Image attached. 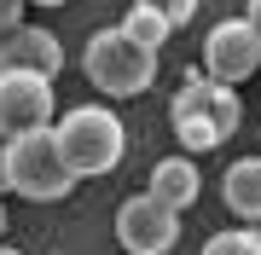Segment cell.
<instances>
[{"mask_svg":"<svg viewBox=\"0 0 261 255\" xmlns=\"http://www.w3.org/2000/svg\"><path fill=\"white\" fill-rule=\"evenodd\" d=\"M145 191L157 197L163 209H192L197 197H203V168H197L192 157H157L151 162V180H145Z\"/></svg>","mask_w":261,"mask_h":255,"instance_id":"cell-9","label":"cell"},{"mask_svg":"<svg viewBox=\"0 0 261 255\" xmlns=\"http://www.w3.org/2000/svg\"><path fill=\"white\" fill-rule=\"evenodd\" d=\"M0 255H18V249H6V244H0Z\"/></svg>","mask_w":261,"mask_h":255,"instance_id":"cell-19","label":"cell"},{"mask_svg":"<svg viewBox=\"0 0 261 255\" xmlns=\"http://www.w3.org/2000/svg\"><path fill=\"white\" fill-rule=\"evenodd\" d=\"M116 29H122V35H128V41H140V47H145V52H157V47H163V41H168V35H174V29H168V23L157 18V12H145V6H128V18H122Z\"/></svg>","mask_w":261,"mask_h":255,"instance_id":"cell-11","label":"cell"},{"mask_svg":"<svg viewBox=\"0 0 261 255\" xmlns=\"http://www.w3.org/2000/svg\"><path fill=\"white\" fill-rule=\"evenodd\" d=\"M244 18H250V23L261 29V0H250V12H244Z\"/></svg>","mask_w":261,"mask_h":255,"instance_id":"cell-16","label":"cell"},{"mask_svg":"<svg viewBox=\"0 0 261 255\" xmlns=\"http://www.w3.org/2000/svg\"><path fill=\"white\" fill-rule=\"evenodd\" d=\"M58 104H53V81L29 76V70H0V133L18 139V133L53 128Z\"/></svg>","mask_w":261,"mask_h":255,"instance_id":"cell-7","label":"cell"},{"mask_svg":"<svg viewBox=\"0 0 261 255\" xmlns=\"http://www.w3.org/2000/svg\"><path fill=\"white\" fill-rule=\"evenodd\" d=\"M255 70H261V29L250 18H221L203 35V76L226 81V87H244Z\"/></svg>","mask_w":261,"mask_h":255,"instance_id":"cell-5","label":"cell"},{"mask_svg":"<svg viewBox=\"0 0 261 255\" xmlns=\"http://www.w3.org/2000/svg\"><path fill=\"white\" fill-rule=\"evenodd\" d=\"M23 6H29V0H0V41H6L12 29L23 23Z\"/></svg>","mask_w":261,"mask_h":255,"instance_id":"cell-14","label":"cell"},{"mask_svg":"<svg viewBox=\"0 0 261 255\" xmlns=\"http://www.w3.org/2000/svg\"><path fill=\"white\" fill-rule=\"evenodd\" d=\"M168 122H174V133H180L186 151H215V145H226L238 133L244 99H238V87H226V81L192 76L174 99H168Z\"/></svg>","mask_w":261,"mask_h":255,"instance_id":"cell-2","label":"cell"},{"mask_svg":"<svg viewBox=\"0 0 261 255\" xmlns=\"http://www.w3.org/2000/svg\"><path fill=\"white\" fill-rule=\"evenodd\" d=\"M203 255H261V232L255 226H226L203 244Z\"/></svg>","mask_w":261,"mask_h":255,"instance_id":"cell-12","label":"cell"},{"mask_svg":"<svg viewBox=\"0 0 261 255\" xmlns=\"http://www.w3.org/2000/svg\"><path fill=\"white\" fill-rule=\"evenodd\" d=\"M53 139H58V151H64L75 180L111 174L122 162V151H128V128H122V116L111 104H70L53 122Z\"/></svg>","mask_w":261,"mask_h":255,"instance_id":"cell-1","label":"cell"},{"mask_svg":"<svg viewBox=\"0 0 261 255\" xmlns=\"http://www.w3.org/2000/svg\"><path fill=\"white\" fill-rule=\"evenodd\" d=\"M221 197H226V209H232L244 226H255L261 220V157H238L232 168H226Z\"/></svg>","mask_w":261,"mask_h":255,"instance_id":"cell-10","label":"cell"},{"mask_svg":"<svg viewBox=\"0 0 261 255\" xmlns=\"http://www.w3.org/2000/svg\"><path fill=\"white\" fill-rule=\"evenodd\" d=\"M35 6H53V12H58V6H70V0H35Z\"/></svg>","mask_w":261,"mask_h":255,"instance_id":"cell-17","label":"cell"},{"mask_svg":"<svg viewBox=\"0 0 261 255\" xmlns=\"http://www.w3.org/2000/svg\"><path fill=\"white\" fill-rule=\"evenodd\" d=\"M87 81L99 87L105 99H140L151 81H157V52H145L140 41H128L122 29H99L82 52Z\"/></svg>","mask_w":261,"mask_h":255,"instance_id":"cell-3","label":"cell"},{"mask_svg":"<svg viewBox=\"0 0 261 255\" xmlns=\"http://www.w3.org/2000/svg\"><path fill=\"white\" fill-rule=\"evenodd\" d=\"M0 70H29V76H58L64 70V47H58L53 29L41 23H18L6 41H0Z\"/></svg>","mask_w":261,"mask_h":255,"instance_id":"cell-8","label":"cell"},{"mask_svg":"<svg viewBox=\"0 0 261 255\" xmlns=\"http://www.w3.org/2000/svg\"><path fill=\"white\" fill-rule=\"evenodd\" d=\"M0 238H6V209H0Z\"/></svg>","mask_w":261,"mask_h":255,"instance_id":"cell-18","label":"cell"},{"mask_svg":"<svg viewBox=\"0 0 261 255\" xmlns=\"http://www.w3.org/2000/svg\"><path fill=\"white\" fill-rule=\"evenodd\" d=\"M12 139H6V133H0V197H6V191H12Z\"/></svg>","mask_w":261,"mask_h":255,"instance_id":"cell-15","label":"cell"},{"mask_svg":"<svg viewBox=\"0 0 261 255\" xmlns=\"http://www.w3.org/2000/svg\"><path fill=\"white\" fill-rule=\"evenodd\" d=\"M12 191L29 203H58V197H70L82 180L70 174V162L64 151H58V139H53V128H35V133H18L12 139Z\"/></svg>","mask_w":261,"mask_h":255,"instance_id":"cell-4","label":"cell"},{"mask_svg":"<svg viewBox=\"0 0 261 255\" xmlns=\"http://www.w3.org/2000/svg\"><path fill=\"white\" fill-rule=\"evenodd\" d=\"M116 244L128 255H168L180 244V215L163 209L151 191H134L116 203Z\"/></svg>","mask_w":261,"mask_h":255,"instance_id":"cell-6","label":"cell"},{"mask_svg":"<svg viewBox=\"0 0 261 255\" xmlns=\"http://www.w3.org/2000/svg\"><path fill=\"white\" fill-rule=\"evenodd\" d=\"M134 6H145V12H157V18L168 29H180V23H192V12H197V0H134Z\"/></svg>","mask_w":261,"mask_h":255,"instance_id":"cell-13","label":"cell"}]
</instances>
